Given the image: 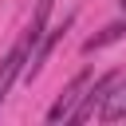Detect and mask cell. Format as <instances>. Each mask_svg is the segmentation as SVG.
<instances>
[{
  "label": "cell",
  "mask_w": 126,
  "mask_h": 126,
  "mask_svg": "<svg viewBox=\"0 0 126 126\" xmlns=\"http://www.w3.org/2000/svg\"><path fill=\"white\" fill-rule=\"evenodd\" d=\"M91 79H94L91 71L75 75V79H71V87H67V91H63V94H59V98L47 106V122H71V114L79 110V102H83V94H87Z\"/></svg>",
  "instance_id": "obj_1"
},
{
  "label": "cell",
  "mask_w": 126,
  "mask_h": 126,
  "mask_svg": "<svg viewBox=\"0 0 126 126\" xmlns=\"http://www.w3.org/2000/svg\"><path fill=\"white\" fill-rule=\"evenodd\" d=\"M118 79H122V71H110V75H98V79H91V87H87V94H83L79 110L71 114V122H91V118H98V106H102L106 91H110Z\"/></svg>",
  "instance_id": "obj_2"
},
{
  "label": "cell",
  "mask_w": 126,
  "mask_h": 126,
  "mask_svg": "<svg viewBox=\"0 0 126 126\" xmlns=\"http://www.w3.org/2000/svg\"><path fill=\"white\" fill-rule=\"evenodd\" d=\"M32 47H35V43H32L28 35H20V43H16V47H12V51H8L4 59H0V102L8 98L12 83H16L20 75H24V67H28V55H32Z\"/></svg>",
  "instance_id": "obj_3"
},
{
  "label": "cell",
  "mask_w": 126,
  "mask_h": 126,
  "mask_svg": "<svg viewBox=\"0 0 126 126\" xmlns=\"http://www.w3.org/2000/svg\"><path fill=\"white\" fill-rule=\"evenodd\" d=\"M126 118V75L106 91L102 106H98V122H122Z\"/></svg>",
  "instance_id": "obj_4"
},
{
  "label": "cell",
  "mask_w": 126,
  "mask_h": 126,
  "mask_svg": "<svg viewBox=\"0 0 126 126\" xmlns=\"http://www.w3.org/2000/svg\"><path fill=\"white\" fill-rule=\"evenodd\" d=\"M126 35V20H114V24H106L98 35H91L87 43H83V51L91 55V51H98V47H106V43H114V39H122Z\"/></svg>",
  "instance_id": "obj_5"
},
{
  "label": "cell",
  "mask_w": 126,
  "mask_h": 126,
  "mask_svg": "<svg viewBox=\"0 0 126 126\" xmlns=\"http://www.w3.org/2000/svg\"><path fill=\"white\" fill-rule=\"evenodd\" d=\"M118 4H122V12H126V0H118Z\"/></svg>",
  "instance_id": "obj_6"
}]
</instances>
